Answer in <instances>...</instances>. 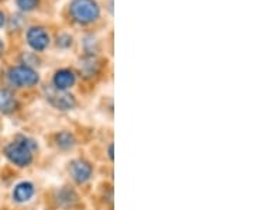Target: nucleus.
Listing matches in <instances>:
<instances>
[{
    "label": "nucleus",
    "instance_id": "f257e3e1",
    "mask_svg": "<svg viewBox=\"0 0 254 210\" xmlns=\"http://www.w3.org/2000/svg\"><path fill=\"white\" fill-rule=\"evenodd\" d=\"M69 13L75 21L81 24H89L98 20L100 9L95 0H72L69 4Z\"/></svg>",
    "mask_w": 254,
    "mask_h": 210
},
{
    "label": "nucleus",
    "instance_id": "f03ea898",
    "mask_svg": "<svg viewBox=\"0 0 254 210\" xmlns=\"http://www.w3.org/2000/svg\"><path fill=\"white\" fill-rule=\"evenodd\" d=\"M36 144L31 140L23 138L21 141L13 143L6 148V157L9 158L13 164L18 166H26L33 161V150H36Z\"/></svg>",
    "mask_w": 254,
    "mask_h": 210
},
{
    "label": "nucleus",
    "instance_id": "7ed1b4c3",
    "mask_svg": "<svg viewBox=\"0 0 254 210\" xmlns=\"http://www.w3.org/2000/svg\"><path fill=\"white\" fill-rule=\"evenodd\" d=\"M9 81L16 86H33L38 82V75L28 66H14L9 71Z\"/></svg>",
    "mask_w": 254,
    "mask_h": 210
},
{
    "label": "nucleus",
    "instance_id": "20e7f679",
    "mask_svg": "<svg viewBox=\"0 0 254 210\" xmlns=\"http://www.w3.org/2000/svg\"><path fill=\"white\" fill-rule=\"evenodd\" d=\"M46 95L47 101L57 109L69 110L75 106V99L72 95L66 93L65 91H61V89H57L55 86L46 89Z\"/></svg>",
    "mask_w": 254,
    "mask_h": 210
},
{
    "label": "nucleus",
    "instance_id": "39448f33",
    "mask_svg": "<svg viewBox=\"0 0 254 210\" xmlns=\"http://www.w3.org/2000/svg\"><path fill=\"white\" fill-rule=\"evenodd\" d=\"M28 46L36 51H44L50 44V36L43 27H33L27 33Z\"/></svg>",
    "mask_w": 254,
    "mask_h": 210
},
{
    "label": "nucleus",
    "instance_id": "423d86ee",
    "mask_svg": "<svg viewBox=\"0 0 254 210\" xmlns=\"http://www.w3.org/2000/svg\"><path fill=\"white\" fill-rule=\"evenodd\" d=\"M69 172L72 175V178L76 181V182H85L89 179V176L92 174V168L91 165L82 159H78V161H73L71 168H69Z\"/></svg>",
    "mask_w": 254,
    "mask_h": 210
},
{
    "label": "nucleus",
    "instance_id": "0eeeda50",
    "mask_svg": "<svg viewBox=\"0 0 254 210\" xmlns=\"http://www.w3.org/2000/svg\"><path fill=\"white\" fill-rule=\"evenodd\" d=\"M73 83H75V75L71 71L63 69V71H58V72L55 73L54 86L57 89L65 91V89L71 88Z\"/></svg>",
    "mask_w": 254,
    "mask_h": 210
},
{
    "label": "nucleus",
    "instance_id": "6e6552de",
    "mask_svg": "<svg viewBox=\"0 0 254 210\" xmlns=\"http://www.w3.org/2000/svg\"><path fill=\"white\" fill-rule=\"evenodd\" d=\"M17 107V101L14 95L7 89H0V111L11 113Z\"/></svg>",
    "mask_w": 254,
    "mask_h": 210
},
{
    "label": "nucleus",
    "instance_id": "1a4fd4ad",
    "mask_svg": "<svg viewBox=\"0 0 254 210\" xmlns=\"http://www.w3.org/2000/svg\"><path fill=\"white\" fill-rule=\"evenodd\" d=\"M33 193H34L33 185L30 182H23L18 183L17 186H16V189L13 192V196H14V199L17 202H27L33 196Z\"/></svg>",
    "mask_w": 254,
    "mask_h": 210
},
{
    "label": "nucleus",
    "instance_id": "9d476101",
    "mask_svg": "<svg viewBox=\"0 0 254 210\" xmlns=\"http://www.w3.org/2000/svg\"><path fill=\"white\" fill-rule=\"evenodd\" d=\"M57 141H58V146L61 147V148H69V147H72L73 143H75V140H73L72 136H71L69 133H66V131L61 133V134L57 137Z\"/></svg>",
    "mask_w": 254,
    "mask_h": 210
},
{
    "label": "nucleus",
    "instance_id": "9b49d317",
    "mask_svg": "<svg viewBox=\"0 0 254 210\" xmlns=\"http://www.w3.org/2000/svg\"><path fill=\"white\" fill-rule=\"evenodd\" d=\"M16 3L23 11H31L38 6V0H16Z\"/></svg>",
    "mask_w": 254,
    "mask_h": 210
},
{
    "label": "nucleus",
    "instance_id": "f8f14e48",
    "mask_svg": "<svg viewBox=\"0 0 254 210\" xmlns=\"http://www.w3.org/2000/svg\"><path fill=\"white\" fill-rule=\"evenodd\" d=\"M3 24H4V14L0 11V28L3 27Z\"/></svg>",
    "mask_w": 254,
    "mask_h": 210
},
{
    "label": "nucleus",
    "instance_id": "ddd939ff",
    "mask_svg": "<svg viewBox=\"0 0 254 210\" xmlns=\"http://www.w3.org/2000/svg\"><path fill=\"white\" fill-rule=\"evenodd\" d=\"M3 51H4V46H3V43L0 41V55L3 54Z\"/></svg>",
    "mask_w": 254,
    "mask_h": 210
},
{
    "label": "nucleus",
    "instance_id": "4468645a",
    "mask_svg": "<svg viewBox=\"0 0 254 210\" xmlns=\"http://www.w3.org/2000/svg\"><path fill=\"white\" fill-rule=\"evenodd\" d=\"M109 153H110V158H113V146L110 147V151H109Z\"/></svg>",
    "mask_w": 254,
    "mask_h": 210
}]
</instances>
